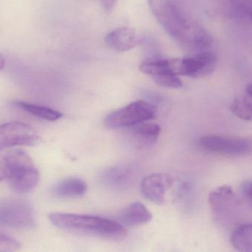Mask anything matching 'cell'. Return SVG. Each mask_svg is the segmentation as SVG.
Returning a JSON list of instances; mask_svg holds the SVG:
<instances>
[{"label": "cell", "mask_w": 252, "mask_h": 252, "mask_svg": "<svg viewBox=\"0 0 252 252\" xmlns=\"http://www.w3.org/2000/svg\"><path fill=\"white\" fill-rule=\"evenodd\" d=\"M199 144L204 150L220 156L241 157L252 152V139L249 138L208 135L201 138Z\"/></svg>", "instance_id": "obj_6"}, {"label": "cell", "mask_w": 252, "mask_h": 252, "mask_svg": "<svg viewBox=\"0 0 252 252\" xmlns=\"http://www.w3.org/2000/svg\"><path fill=\"white\" fill-rule=\"evenodd\" d=\"M230 241L237 251L252 252V223L236 226L232 231Z\"/></svg>", "instance_id": "obj_17"}, {"label": "cell", "mask_w": 252, "mask_h": 252, "mask_svg": "<svg viewBox=\"0 0 252 252\" xmlns=\"http://www.w3.org/2000/svg\"><path fill=\"white\" fill-rule=\"evenodd\" d=\"M152 78L158 85L166 88L178 89L182 87V81L176 74H166Z\"/></svg>", "instance_id": "obj_20"}, {"label": "cell", "mask_w": 252, "mask_h": 252, "mask_svg": "<svg viewBox=\"0 0 252 252\" xmlns=\"http://www.w3.org/2000/svg\"><path fill=\"white\" fill-rule=\"evenodd\" d=\"M6 180L16 193L31 192L39 181V173L30 155L22 149H10V165Z\"/></svg>", "instance_id": "obj_3"}, {"label": "cell", "mask_w": 252, "mask_h": 252, "mask_svg": "<svg viewBox=\"0 0 252 252\" xmlns=\"http://www.w3.org/2000/svg\"><path fill=\"white\" fill-rule=\"evenodd\" d=\"M240 192L244 202L252 210V180L243 182Z\"/></svg>", "instance_id": "obj_23"}, {"label": "cell", "mask_w": 252, "mask_h": 252, "mask_svg": "<svg viewBox=\"0 0 252 252\" xmlns=\"http://www.w3.org/2000/svg\"><path fill=\"white\" fill-rule=\"evenodd\" d=\"M230 110L240 119L252 122V84L247 87L241 96L234 99Z\"/></svg>", "instance_id": "obj_16"}, {"label": "cell", "mask_w": 252, "mask_h": 252, "mask_svg": "<svg viewBox=\"0 0 252 252\" xmlns=\"http://www.w3.org/2000/svg\"><path fill=\"white\" fill-rule=\"evenodd\" d=\"M152 214L140 202H135L126 208L118 217V222L124 226H140L151 221Z\"/></svg>", "instance_id": "obj_13"}, {"label": "cell", "mask_w": 252, "mask_h": 252, "mask_svg": "<svg viewBox=\"0 0 252 252\" xmlns=\"http://www.w3.org/2000/svg\"><path fill=\"white\" fill-rule=\"evenodd\" d=\"M193 194V185L191 182L185 181L178 190V198L182 201H189Z\"/></svg>", "instance_id": "obj_24"}, {"label": "cell", "mask_w": 252, "mask_h": 252, "mask_svg": "<svg viewBox=\"0 0 252 252\" xmlns=\"http://www.w3.org/2000/svg\"><path fill=\"white\" fill-rule=\"evenodd\" d=\"M16 108L24 109L25 112L47 121H54L60 119L63 116V114L59 111L55 110L47 107L39 106V105H32L26 102H18L14 103Z\"/></svg>", "instance_id": "obj_18"}, {"label": "cell", "mask_w": 252, "mask_h": 252, "mask_svg": "<svg viewBox=\"0 0 252 252\" xmlns=\"http://www.w3.org/2000/svg\"><path fill=\"white\" fill-rule=\"evenodd\" d=\"M209 204L217 222L223 226H233L243 214L242 204L232 186H219L210 192Z\"/></svg>", "instance_id": "obj_4"}, {"label": "cell", "mask_w": 252, "mask_h": 252, "mask_svg": "<svg viewBox=\"0 0 252 252\" xmlns=\"http://www.w3.org/2000/svg\"><path fill=\"white\" fill-rule=\"evenodd\" d=\"M157 107L143 100L136 101L106 115L104 125L110 130L133 127L155 118Z\"/></svg>", "instance_id": "obj_5"}, {"label": "cell", "mask_w": 252, "mask_h": 252, "mask_svg": "<svg viewBox=\"0 0 252 252\" xmlns=\"http://www.w3.org/2000/svg\"><path fill=\"white\" fill-rule=\"evenodd\" d=\"M134 176V170L132 167L117 166L103 172L101 181L104 186L114 190H123L131 184Z\"/></svg>", "instance_id": "obj_11"}, {"label": "cell", "mask_w": 252, "mask_h": 252, "mask_svg": "<svg viewBox=\"0 0 252 252\" xmlns=\"http://www.w3.org/2000/svg\"><path fill=\"white\" fill-rule=\"evenodd\" d=\"M4 65H5V60H4L2 55L0 53V71L4 68Z\"/></svg>", "instance_id": "obj_26"}, {"label": "cell", "mask_w": 252, "mask_h": 252, "mask_svg": "<svg viewBox=\"0 0 252 252\" xmlns=\"http://www.w3.org/2000/svg\"><path fill=\"white\" fill-rule=\"evenodd\" d=\"M173 183V178L169 175L154 173L142 180L141 193L151 202L162 205L165 201L166 194Z\"/></svg>", "instance_id": "obj_10"}, {"label": "cell", "mask_w": 252, "mask_h": 252, "mask_svg": "<svg viewBox=\"0 0 252 252\" xmlns=\"http://www.w3.org/2000/svg\"><path fill=\"white\" fill-rule=\"evenodd\" d=\"M117 0H101L102 4L106 10H111L113 8Z\"/></svg>", "instance_id": "obj_25"}, {"label": "cell", "mask_w": 252, "mask_h": 252, "mask_svg": "<svg viewBox=\"0 0 252 252\" xmlns=\"http://www.w3.org/2000/svg\"><path fill=\"white\" fill-rule=\"evenodd\" d=\"M41 142L35 130L25 123H5L0 125V148L34 146Z\"/></svg>", "instance_id": "obj_9"}, {"label": "cell", "mask_w": 252, "mask_h": 252, "mask_svg": "<svg viewBox=\"0 0 252 252\" xmlns=\"http://www.w3.org/2000/svg\"><path fill=\"white\" fill-rule=\"evenodd\" d=\"M148 2L157 22L181 47L195 53L211 47L210 33L186 16L171 0H148Z\"/></svg>", "instance_id": "obj_1"}, {"label": "cell", "mask_w": 252, "mask_h": 252, "mask_svg": "<svg viewBox=\"0 0 252 252\" xmlns=\"http://www.w3.org/2000/svg\"><path fill=\"white\" fill-rule=\"evenodd\" d=\"M133 133L148 143H154L161 133V128L155 123H139L132 127Z\"/></svg>", "instance_id": "obj_19"}, {"label": "cell", "mask_w": 252, "mask_h": 252, "mask_svg": "<svg viewBox=\"0 0 252 252\" xmlns=\"http://www.w3.org/2000/svg\"><path fill=\"white\" fill-rule=\"evenodd\" d=\"M19 247V242L16 240L0 233V252L16 251Z\"/></svg>", "instance_id": "obj_22"}, {"label": "cell", "mask_w": 252, "mask_h": 252, "mask_svg": "<svg viewBox=\"0 0 252 252\" xmlns=\"http://www.w3.org/2000/svg\"><path fill=\"white\" fill-rule=\"evenodd\" d=\"M87 190L85 181L76 178L64 179L53 188V193L59 198H78Z\"/></svg>", "instance_id": "obj_15"}, {"label": "cell", "mask_w": 252, "mask_h": 252, "mask_svg": "<svg viewBox=\"0 0 252 252\" xmlns=\"http://www.w3.org/2000/svg\"><path fill=\"white\" fill-rule=\"evenodd\" d=\"M50 222L56 227L74 233L90 236L122 241L127 237L125 226L119 222L104 217L69 213H52Z\"/></svg>", "instance_id": "obj_2"}, {"label": "cell", "mask_w": 252, "mask_h": 252, "mask_svg": "<svg viewBox=\"0 0 252 252\" xmlns=\"http://www.w3.org/2000/svg\"><path fill=\"white\" fill-rule=\"evenodd\" d=\"M141 37L130 28H120L109 33L105 37V42L109 47L118 52L131 50L140 43Z\"/></svg>", "instance_id": "obj_12"}, {"label": "cell", "mask_w": 252, "mask_h": 252, "mask_svg": "<svg viewBox=\"0 0 252 252\" xmlns=\"http://www.w3.org/2000/svg\"><path fill=\"white\" fill-rule=\"evenodd\" d=\"M32 207L19 199L0 200V226L18 229H31L35 226Z\"/></svg>", "instance_id": "obj_7"}, {"label": "cell", "mask_w": 252, "mask_h": 252, "mask_svg": "<svg viewBox=\"0 0 252 252\" xmlns=\"http://www.w3.org/2000/svg\"><path fill=\"white\" fill-rule=\"evenodd\" d=\"M10 149L0 148V182L7 179L10 165Z\"/></svg>", "instance_id": "obj_21"}, {"label": "cell", "mask_w": 252, "mask_h": 252, "mask_svg": "<svg viewBox=\"0 0 252 252\" xmlns=\"http://www.w3.org/2000/svg\"><path fill=\"white\" fill-rule=\"evenodd\" d=\"M250 21L252 22V13H251V17H250Z\"/></svg>", "instance_id": "obj_27"}, {"label": "cell", "mask_w": 252, "mask_h": 252, "mask_svg": "<svg viewBox=\"0 0 252 252\" xmlns=\"http://www.w3.org/2000/svg\"><path fill=\"white\" fill-rule=\"evenodd\" d=\"M220 9L229 19L250 21L252 0H220Z\"/></svg>", "instance_id": "obj_14"}, {"label": "cell", "mask_w": 252, "mask_h": 252, "mask_svg": "<svg viewBox=\"0 0 252 252\" xmlns=\"http://www.w3.org/2000/svg\"><path fill=\"white\" fill-rule=\"evenodd\" d=\"M217 61V56L210 50L195 53L183 59H176V72L178 75L202 78L214 71Z\"/></svg>", "instance_id": "obj_8"}]
</instances>
